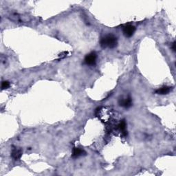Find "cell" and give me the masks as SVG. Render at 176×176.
<instances>
[{
	"label": "cell",
	"mask_w": 176,
	"mask_h": 176,
	"mask_svg": "<svg viewBox=\"0 0 176 176\" xmlns=\"http://www.w3.org/2000/svg\"><path fill=\"white\" fill-rule=\"evenodd\" d=\"M100 43L103 48H114L118 45V39L113 34H108L101 38Z\"/></svg>",
	"instance_id": "6da1fadb"
},
{
	"label": "cell",
	"mask_w": 176,
	"mask_h": 176,
	"mask_svg": "<svg viewBox=\"0 0 176 176\" xmlns=\"http://www.w3.org/2000/svg\"><path fill=\"white\" fill-rule=\"evenodd\" d=\"M136 31L135 26L133 25L127 24L125 25L123 28V32L124 35L126 37H131L134 35V32Z\"/></svg>",
	"instance_id": "7a4b0ae2"
},
{
	"label": "cell",
	"mask_w": 176,
	"mask_h": 176,
	"mask_svg": "<svg viewBox=\"0 0 176 176\" xmlns=\"http://www.w3.org/2000/svg\"><path fill=\"white\" fill-rule=\"evenodd\" d=\"M97 54L96 52H90V54H87L86 57L85 58V62L87 65H95L96 62H97Z\"/></svg>",
	"instance_id": "3957f363"
},
{
	"label": "cell",
	"mask_w": 176,
	"mask_h": 176,
	"mask_svg": "<svg viewBox=\"0 0 176 176\" xmlns=\"http://www.w3.org/2000/svg\"><path fill=\"white\" fill-rule=\"evenodd\" d=\"M120 106L123 107L125 108H129L132 105V101L130 97L122 98L119 100Z\"/></svg>",
	"instance_id": "277c9868"
},
{
	"label": "cell",
	"mask_w": 176,
	"mask_h": 176,
	"mask_svg": "<svg viewBox=\"0 0 176 176\" xmlns=\"http://www.w3.org/2000/svg\"><path fill=\"white\" fill-rule=\"evenodd\" d=\"M172 90H173V88L171 87L164 86L158 89L155 91V93L157 94H160V95H165V94H168L170 92H171Z\"/></svg>",
	"instance_id": "5b68a950"
},
{
	"label": "cell",
	"mask_w": 176,
	"mask_h": 176,
	"mask_svg": "<svg viewBox=\"0 0 176 176\" xmlns=\"http://www.w3.org/2000/svg\"><path fill=\"white\" fill-rule=\"evenodd\" d=\"M86 154L84 150L81 149L80 148H74L73 151H72V158H79L84 155Z\"/></svg>",
	"instance_id": "8992f818"
},
{
	"label": "cell",
	"mask_w": 176,
	"mask_h": 176,
	"mask_svg": "<svg viewBox=\"0 0 176 176\" xmlns=\"http://www.w3.org/2000/svg\"><path fill=\"white\" fill-rule=\"evenodd\" d=\"M21 155H22V151L19 149H14L12 150L11 153V156L14 160H18L21 158Z\"/></svg>",
	"instance_id": "52a82bcc"
},
{
	"label": "cell",
	"mask_w": 176,
	"mask_h": 176,
	"mask_svg": "<svg viewBox=\"0 0 176 176\" xmlns=\"http://www.w3.org/2000/svg\"><path fill=\"white\" fill-rule=\"evenodd\" d=\"M126 127H127V125L126 123H125V121H122L121 123H119L118 125V129L121 131L122 133L124 134V135H126Z\"/></svg>",
	"instance_id": "ba28073f"
},
{
	"label": "cell",
	"mask_w": 176,
	"mask_h": 176,
	"mask_svg": "<svg viewBox=\"0 0 176 176\" xmlns=\"http://www.w3.org/2000/svg\"><path fill=\"white\" fill-rule=\"evenodd\" d=\"M10 87V83L7 81H3L1 83V90H6V89Z\"/></svg>",
	"instance_id": "9c48e42d"
},
{
	"label": "cell",
	"mask_w": 176,
	"mask_h": 176,
	"mask_svg": "<svg viewBox=\"0 0 176 176\" xmlns=\"http://www.w3.org/2000/svg\"><path fill=\"white\" fill-rule=\"evenodd\" d=\"M175 43L174 42V43H173V46H172V48H173V51H175Z\"/></svg>",
	"instance_id": "30bf717a"
}]
</instances>
